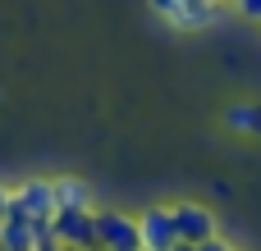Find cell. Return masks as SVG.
Returning <instances> with one entry per match:
<instances>
[{"label": "cell", "mask_w": 261, "mask_h": 251, "mask_svg": "<svg viewBox=\"0 0 261 251\" xmlns=\"http://www.w3.org/2000/svg\"><path fill=\"white\" fill-rule=\"evenodd\" d=\"M50 215H55V197H50V183H46V178H28V183L9 187V197H5V219L46 224Z\"/></svg>", "instance_id": "1"}, {"label": "cell", "mask_w": 261, "mask_h": 251, "mask_svg": "<svg viewBox=\"0 0 261 251\" xmlns=\"http://www.w3.org/2000/svg\"><path fill=\"white\" fill-rule=\"evenodd\" d=\"M96 219V251H142V238H138V219L124 215V210H92Z\"/></svg>", "instance_id": "2"}, {"label": "cell", "mask_w": 261, "mask_h": 251, "mask_svg": "<svg viewBox=\"0 0 261 251\" xmlns=\"http://www.w3.org/2000/svg\"><path fill=\"white\" fill-rule=\"evenodd\" d=\"M50 233H55L60 247L96 251V219H92V210H55L50 215Z\"/></svg>", "instance_id": "3"}, {"label": "cell", "mask_w": 261, "mask_h": 251, "mask_svg": "<svg viewBox=\"0 0 261 251\" xmlns=\"http://www.w3.org/2000/svg\"><path fill=\"white\" fill-rule=\"evenodd\" d=\"M170 215H174V233H179V242H206V238H216V210H206L202 201H174L170 206Z\"/></svg>", "instance_id": "4"}, {"label": "cell", "mask_w": 261, "mask_h": 251, "mask_svg": "<svg viewBox=\"0 0 261 251\" xmlns=\"http://www.w3.org/2000/svg\"><path fill=\"white\" fill-rule=\"evenodd\" d=\"M138 238H142V247H156V251L174 247L179 233H174V215H170V206H151V210H142V215H138Z\"/></svg>", "instance_id": "5"}, {"label": "cell", "mask_w": 261, "mask_h": 251, "mask_svg": "<svg viewBox=\"0 0 261 251\" xmlns=\"http://www.w3.org/2000/svg\"><path fill=\"white\" fill-rule=\"evenodd\" d=\"M50 197H55V210H92V192L78 178H55Z\"/></svg>", "instance_id": "6"}, {"label": "cell", "mask_w": 261, "mask_h": 251, "mask_svg": "<svg viewBox=\"0 0 261 251\" xmlns=\"http://www.w3.org/2000/svg\"><path fill=\"white\" fill-rule=\"evenodd\" d=\"M225 123H229L234 133H261V105H252V101L229 105V110H225Z\"/></svg>", "instance_id": "7"}, {"label": "cell", "mask_w": 261, "mask_h": 251, "mask_svg": "<svg viewBox=\"0 0 261 251\" xmlns=\"http://www.w3.org/2000/svg\"><path fill=\"white\" fill-rule=\"evenodd\" d=\"M239 18H248V23H261V0H225Z\"/></svg>", "instance_id": "8"}, {"label": "cell", "mask_w": 261, "mask_h": 251, "mask_svg": "<svg viewBox=\"0 0 261 251\" xmlns=\"http://www.w3.org/2000/svg\"><path fill=\"white\" fill-rule=\"evenodd\" d=\"M197 251H234V247H229V242H225V238L216 233V238H206V242H197Z\"/></svg>", "instance_id": "9"}, {"label": "cell", "mask_w": 261, "mask_h": 251, "mask_svg": "<svg viewBox=\"0 0 261 251\" xmlns=\"http://www.w3.org/2000/svg\"><path fill=\"white\" fill-rule=\"evenodd\" d=\"M170 251H197V247H193V242H174Z\"/></svg>", "instance_id": "10"}, {"label": "cell", "mask_w": 261, "mask_h": 251, "mask_svg": "<svg viewBox=\"0 0 261 251\" xmlns=\"http://www.w3.org/2000/svg\"><path fill=\"white\" fill-rule=\"evenodd\" d=\"M5 197H9V192H5V187H0V215H5Z\"/></svg>", "instance_id": "11"}, {"label": "cell", "mask_w": 261, "mask_h": 251, "mask_svg": "<svg viewBox=\"0 0 261 251\" xmlns=\"http://www.w3.org/2000/svg\"><path fill=\"white\" fill-rule=\"evenodd\" d=\"M193 5H220V0H193Z\"/></svg>", "instance_id": "12"}, {"label": "cell", "mask_w": 261, "mask_h": 251, "mask_svg": "<svg viewBox=\"0 0 261 251\" xmlns=\"http://www.w3.org/2000/svg\"><path fill=\"white\" fill-rule=\"evenodd\" d=\"M0 233H5V215H0Z\"/></svg>", "instance_id": "13"}, {"label": "cell", "mask_w": 261, "mask_h": 251, "mask_svg": "<svg viewBox=\"0 0 261 251\" xmlns=\"http://www.w3.org/2000/svg\"><path fill=\"white\" fill-rule=\"evenodd\" d=\"M142 251H156V247H142Z\"/></svg>", "instance_id": "14"}, {"label": "cell", "mask_w": 261, "mask_h": 251, "mask_svg": "<svg viewBox=\"0 0 261 251\" xmlns=\"http://www.w3.org/2000/svg\"><path fill=\"white\" fill-rule=\"evenodd\" d=\"M55 251H60V247H55Z\"/></svg>", "instance_id": "15"}, {"label": "cell", "mask_w": 261, "mask_h": 251, "mask_svg": "<svg viewBox=\"0 0 261 251\" xmlns=\"http://www.w3.org/2000/svg\"><path fill=\"white\" fill-rule=\"evenodd\" d=\"M101 251H106V247H101Z\"/></svg>", "instance_id": "16"}]
</instances>
